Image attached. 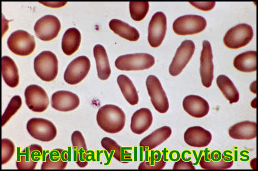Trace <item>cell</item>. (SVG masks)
<instances>
[{"mask_svg": "<svg viewBox=\"0 0 258 171\" xmlns=\"http://www.w3.org/2000/svg\"><path fill=\"white\" fill-rule=\"evenodd\" d=\"M97 121L104 131L114 134L123 130L125 123V116L118 107L107 105L98 111Z\"/></svg>", "mask_w": 258, "mask_h": 171, "instance_id": "1", "label": "cell"}, {"mask_svg": "<svg viewBox=\"0 0 258 171\" xmlns=\"http://www.w3.org/2000/svg\"><path fill=\"white\" fill-rule=\"evenodd\" d=\"M34 70L42 80H54L58 72V61L55 54L51 51H44L36 56L34 61Z\"/></svg>", "mask_w": 258, "mask_h": 171, "instance_id": "2", "label": "cell"}, {"mask_svg": "<svg viewBox=\"0 0 258 171\" xmlns=\"http://www.w3.org/2000/svg\"><path fill=\"white\" fill-rule=\"evenodd\" d=\"M155 63L154 57L149 54H127L118 57L115 62L116 67L122 71L148 69Z\"/></svg>", "mask_w": 258, "mask_h": 171, "instance_id": "3", "label": "cell"}, {"mask_svg": "<svg viewBox=\"0 0 258 171\" xmlns=\"http://www.w3.org/2000/svg\"><path fill=\"white\" fill-rule=\"evenodd\" d=\"M29 134L39 141L48 142L53 140L57 136V129L50 121L40 118H33L27 124Z\"/></svg>", "mask_w": 258, "mask_h": 171, "instance_id": "4", "label": "cell"}, {"mask_svg": "<svg viewBox=\"0 0 258 171\" xmlns=\"http://www.w3.org/2000/svg\"><path fill=\"white\" fill-rule=\"evenodd\" d=\"M8 45L13 53L20 56L30 55L36 47L34 36L24 30L13 32L8 39Z\"/></svg>", "mask_w": 258, "mask_h": 171, "instance_id": "5", "label": "cell"}, {"mask_svg": "<svg viewBox=\"0 0 258 171\" xmlns=\"http://www.w3.org/2000/svg\"><path fill=\"white\" fill-rule=\"evenodd\" d=\"M253 36V29L250 25L239 24L226 33L224 38V44L230 49H238L247 45Z\"/></svg>", "mask_w": 258, "mask_h": 171, "instance_id": "6", "label": "cell"}, {"mask_svg": "<svg viewBox=\"0 0 258 171\" xmlns=\"http://www.w3.org/2000/svg\"><path fill=\"white\" fill-rule=\"evenodd\" d=\"M207 26V21L198 15H186L177 19L173 28L175 33L180 36L191 35L203 32Z\"/></svg>", "mask_w": 258, "mask_h": 171, "instance_id": "7", "label": "cell"}, {"mask_svg": "<svg viewBox=\"0 0 258 171\" xmlns=\"http://www.w3.org/2000/svg\"><path fill=\"white\" fill-rule=\"evenodd\" d=\"M91 61L88 57L80 56L73 60L67 67L64 79L68 84L76 85L87 76L91 69Z\"/></svg>", "mask_w": 258, "mask_h": 171, "instance_id": "8", "label": "cell"}, {"mask_svg": "<svg viewBox=\"0 0 258 171\" xmlns=\"http://www.w3.org/2000/svg\"><path fill=\"white\" fill-rule=\"evenodd\" d=\"M146 86L156 110L161 114L166 113L169 109V102L159 79L155 75H149L146 80Z\"/></svg>", "mask_w": 258, "mask_h": 171, "instance_id": "9", "label": "cell"}, {"mask_svg": "<svg viewBox=\"0 0 258 171\" xmlns=\"http://www.w3.org/2000/svg\"><path fill=\"white\" fill-rule=\"evenodd\" d=\"M34 29L37 38L42 41H49L58 36L61 23L55 16L47 15L37 21Z\"/></svg>", "mask_w": 258, "mask_h": 171, "instance_id": "10", "label": "cell"}, {"mask_svg": "<svg viewBox=\"0 0 258 171\" xmlns=\"http://www.w3.org/2000/svg\"><path fill=\"white\" fill-rule=\"evenodd\" d=\"M195 51L194 42L189 40H184L177 49L175 56L170 65V74L173 76L180 74L191 59Z\"/></svg>", "mask_w": 258, "mask_h": 171, "instance_id": "11", "label": "cell"}, {"mask_svg": "<svg viewBox=\"0 0 258 171\" xmlns=\"http://www.w3.org/2000/svg\"><path fill=\"white\" fill-rule=\"evenodd\" d=\"M26 103L29 109L34 112L45 111L49 105V100L46 91L39 86L31 84L25 92Z\"/></svg>", "mask_w": 258, "mask_h": 171, "instance_id": "12", "label": "cell"}, {"mask_svg": "<svg viewBox=\"0 0 258 171\" xmlns=\"http://www.w3.org/2000/svg\"><path fill=\"white\" fill-rule=\"evenodd\" d=\"M167 29V20L162 12L154 15L150 22L148 29V41L154 48L159 47L165 38Z\"/></svg>", "mask_w": 258, "mask_h": 171, "instance_id": "13", "label": "cell"}, {"mask_svg": "<svg viewBox=\"0 0 258 171\" xmlns=\"http://www.w3.org/2000/svg\"><path fill=\"white\" fill-rule=\"evenodd\" d=\"M200 63V70L202 83L206 88H210L214 78V65L211 44L207 40L203 42Z\"/></svg>", "mask_w": 258, "mask_h": 171, "instance_id": "14", "label": "cell"}, {"mask_svg": "<svg viewBox=\"0 0 258 171\" xmlns=\"http://www.w3.org/2000/svg\"><path fill=\"white\" fill-rule=\"evenodd\" d=\"M43 150L37 144H32L26 147L23 151L19 153L16 161L19 169H34L37 163L41 159Z\"/></svg>", "mask_w": 258, "mask_h": 171, "instance_id": "15", "label": "cell"}, {"mask_svg": "<svg viewBox=\"0 0 258 171\" xmlns=\"http://www.w3.org/2000/svg\"><path fill=\"white\" fill-rule=\"evenodd\" d=\"M80 103V99L76 94L68 91L56 92L51 99L52 108L60 112L73 111L79 107Z\"/></svg>", "mask_w": 258, "mask_h": 171, "instance_id": "16", "label": "cell"}, {"mask_svg": "<svg viewBox=\"0 0 258 171\" xmlns=\"http://www.w3.org/2000/svg\"><path fill=\"white\" fill-rule=\"evenodd\" d=\"M184 139L185 143L191 147L203 148L211 143L212 135L201 126H193L186 131Z\"/></svg>", "mask_w": 258, "mask_h": 171, "instance_id": "17", "label": "cell"}, {"mask_svg": "<svg viewBox=\"0 0 258 171\" xmlns=\"http://www.w3.org/2000/svg\"><path fill=\"white\" fill-rule=\"evenodd\" d=\"M183 107L186 113L196 118L206 116L210 109L209 104L205 99L194 95L185 98L183 102Z\"/></svg>", "mask_w": 258, "mask_h": 171, "instance_id": "18", "label": "cell"}, {"mask_svg": "<svg viewBox=\"0 0 258 171\" xmlns=\"http://www.w3.org/2000/svg\"><path fill=\"white\" fill-rule=\"evenodd\" d=\"M153 120L151 111L147 108H142L137 111L133 115L131 130L137 135H142L148 131Z\"/></svg>", "mask_w": 258, "mask_h": 171, "instance_id": "19", "label": "cell"}, {"mask_svg": "<svg viewBox=\"0 0 258 171\" xmlns=\"http://www.w3.org/2000/svg\"><path fill=\"white\" fill-rule=\"evenodd\" d=\"M229 135L235 140L254 139L256 137V124L249 121L239 122L229 128Z\"/></svg>", "mask_w": 258, "mask_h": 171, "instance_id": "20", "label": "cell"}, {"mask_svg": "<svg viewBox=\"0 0 258 171\" xmlns=\"http://www.w3.org/2000/svg\"><path fill=\"white\" fill-rule=\"evenodd\" d=\"M171 134V128L168 126H163L143 139L140 146L144 151H150L166 141Z\"/></svg>", "mask_w": 258, "mask_h": 171, "instance_id": "21", "label": "cell"}, {"mask_svg": "<svg viewBox=\"0 0 258 171\" xmlns=\"http://www.w3.org/2000/svg\"><path fill=\"white\" fill-rule=\"evenodd\" d=\"M69 162V153L61 149H56L50 152L46 160L41 165V169H63Z\"/></svg>", "mask_w": 258, "mask_h": 171, "instance_id": "22", "label": "cell"}, {"mask_svg": "<svg viewBox=\"0 0 258 171\" xmlns=\"http://www.w3.org/2000/svg\"><path fill=\"white\" fill-rule=\"evenodd\" d=\"M94 55L96 61L99 78L101 80H107L111 75V70L105 48L101 45L95 46Z\"/></svg>", "mask_w": 258, "mask_h": 171, "instance_id": "23", "label": "cell"}, {"mask_svg": "<svg viewBox=\"0 0 258 171\" xmlns=\"http://www.w3.org/2000/svg\"><path fill=\"white\" fill-rule=\"evenodd\" d=\"M2 72L4 79L11 88H16L20 82L18 68L15 61L9 56L2 58Z\"/></svg>", "mask_w": 258, "mask_h": 171, "instance_id": "24", "label": "cell"}, {"mask_svg": "<svg viewBox=\"0 0 258 171\" xmlns=\"http://www.w3.org/2000/svg\"><path fill=\"white\" fill-rule=\"evenodd\" d=\"M81 35L75 28H70L66 31L62 40V49L67 56H72L76 52L80 47Z\"/></svg>", "mask_w": 258, "mask_h": 171, "instance_id": "25", "label": "cell"}, {"mask_svg": "<svg viewBox=\"0 0 258 171\" xmlns=\"http://www.w3.org/2000/svg\"><path fill=\"white\" fill-rule=\"evenodd\" d=\"M109 26L114 33L127 40L137 41L140 37V33L135 28L122 21L113 19Z\"/></svg>", "mask_w": 258, "mask_h": 171, "instance_id": "26", "label": "cell"}, {"mask_svg": "<svg viewBox=\"0 0 258 171\" xmlns=\"http://www.w3.org/2000/svg\"><path fill=\"white\" fill-rule=\"evenodd\" d=\"M72 142L73 149L76 154V163L81 167H84L88 164L86 158L88 152L87 144L82 133L75 131L72 135Z\"/></svg>", "mask_w": 258, "mask_h": 171, "instance_id": "27", "label": "cell"}, {"mask_svg": "<svg viewBox=\"0 0 258 171\" xmlns=\"http://www.w3.org/2000/svg\"><path fill=\"white\" fill-rule=\"evenodd\" d=\"M117 82L126 101L132 106L139 102L138 92L132 80L127 76L121 74L118 76Z\"/></svg>", "mask_w": 258, "mask_h": 171, "instance_id": "28", "label": "cell"}, {"mask_svg": "<svg viewBox=\"0 0 258 171\" xmlns=\"http://www.w3.org/2000/svg\"><path fill=\"white\" fill-rule=\"evenodd\" d=\"M234 66L243 72H252L256 70V52L247 51L236 56L234 60Z\"/></svg>", "mask_w": 258, "mask_h": 171, "instance_id": "29", "label": "cell"}, {"mask_svg": "<svg viewBox=\"0 0 258 171\" xmlns=\"http://www.w3.org/2000/svg\"><path fill=\"white\" fill-rule=\"evenodd\" d=\"M218 87L230 104L237 103L239 94L233 81L225 75H220L217 79Z\"/></svg>", "mask_w": 258, "mask_h": 171, "instance_id": "30", "label": "cell"}, {"mask_svg": "<svg viewBox=\"0 0 258 171\" xmlns=\"http://www.w3.org/2000/svg\"><path fill=\"white\" fill-rule=\"evenodd\" d=\"M101 145L110 155L120 162L125 163V160L132 159V153L123 150L121 147L111 138H104L101 141Z\"/></svg>", "mask_w": 258, "mask_h": 171, "instance_id": "31", "label": "cell"}, {"mask_svg": "<svg viewBox=\"0 0 258 171\" xmlns=\"http://www.w3.org/2000/svg\"><path fill=\"white\" fill-rule=\"evenodd\" d=\"M233 164L232 157L224 156L220 161H213L207 153L202 156L200 165L202 168L206 169H226L230 168Z\"/></svg>", "mask_w": 258, "mask_h": 171, "instance_id": "32", "label": "cell"}, {"mask_svg": "<svg viewBox=\"0 0 258 171\" xmlns=\"http://www.w3.org/2000/svg\"><path fill=\"white\" fill-rule=\"evenodd\" d=\"M166 164L161 153L159 151L152 152L151 155L148 160L141 163L139 169H161Z\"/></svg>", "mask_w": 258, "mask_h": 171, "instance_id": "33", "label": "cell"}, {"mask_svg": "<svg viewBox=\"0 0 258 171\" xmlns=\"http://www.w3.org/2000/svg\"><path fill=\"white\" fill-rule=\"evenodd\" d=\"M129 10L132 19L137 22L143 21L149 11L148 2H132L129 4Z\"/></svg>", "mask_w": 258, "mask_h": 171, "instance_id": "34", "label": "cell"}, {"mask_svg": "<svg viewBox=\"0 0 258 171\" xmlns=\"http://www.w3.org/2000/svg\"><path fill=\"white\" fill-rule=\"evenodd\" d=\"M21 98L19 96L14 97L3 116L2 126H4L22 106Z\"/></svg>", "mask_w": 258, "mask_h": 171, "instance_id": "35", "label": "cell"}, {"mask_svg": "<svg viewBox=\"0 0 258 171\" xmlns=\"http://www.w3.org/2000/svg\"><path fill=\"white\" fill-rule=\"evenodd\" d=\"M15 152V145L11 140H2V164L8 163L13 157Z\"/></svg>", "mask_w": 258, "mask_h": 171, "instance_id": "36", "label": "cell"}, {"mask_svg": "<svg viewBox=\"0 0 258 171\" xmlns=\"http://www.w3.org/2000/svg\"><path fill=\"white\" fill-rule=\"evenodd\" d=\"M196 9L204 12H209L212 10L216 6V3H189Z\"/></svg>", "mask_w": 258, "mask_h": 171, "instance_id": "37", "label": "cell"}, {"mask_svg": "<svg viewBox=\"0 0 258 171\" xmlns=\"http://www.w3.org/2000/svg\"><path fill=\"white\" fill-rule=\"evenodd\" d=\"M174 169H195L196 167L193 164V163L190 161H185L182 159L175 162L174 167Z\"/></svg>", "mask_w": 258, "mask_h": 171, "instance_id": "38", "label": "cell"}]
</instances>
